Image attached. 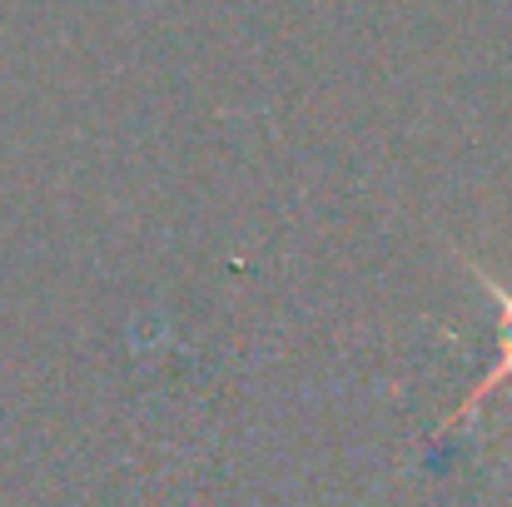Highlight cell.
Returning <instances> with one entry per match:
<instances>
[{"label":"cell","instance_id":"obj_1","mask_svg":"<svg viewBox=\"0 0 512 507\" xmlns=\"http://www.w3.org/2000/svg\"><path fill=\"white\" fill-rule=\"evenodd\" d=\"M473 279L493 294V304H498V363L478 378V388L463 398V408L448 418V423H463V418H473L493 393H503V383H512V289H503L498 279H488V269H473Z\"/></svg>","mask_w":512,"mask_h":507}]
</instances>
